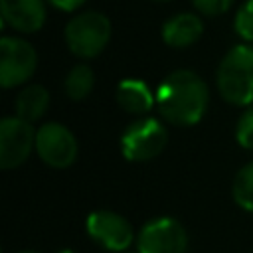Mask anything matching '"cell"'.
<instances>
[{"label":"cell","mask_w":253,"mask_h":253,"mask_svg":"<svg viewBox=\"0 0 253 253\" xmlns=\"http://www.w3.org/2000/svg\"><path fill=\"white\" fill-rule=\"evenodd\" d=\"M22 253H36V251H22Z\"/></svg>","instance_id":"obj_21"},{"label":"cell","mask_w":253,"mask_h":253,"mask_svg":"<svg viewBox=\"0 0 253 253\" xmlns=\"http://www.w3.org/2000/svg\"><path fill=\"white\" fill-rule=\"evenodd\" d=\"M87 233L93 241L109 251H125L132 243V227L130 223L109 210H99L89 213L87 217Z\"/></svg>","instance_id":"obj_9"},{"label":"cell","mask_w":253,"mask_h":253,"mask_svg":"<svg viewBox=\"0 0 253 253\" xmlns=\"http://www.w3.org/2000/svg\"><path fill=\"white\" fill-rule=\"evenodd\" d=\"M49 105V93L42 85H28L16 99V117L34 123L38 121Z\"/></svg>","instance_id":"obj_13"},{"label":"cell","mask_w":253,"mask_h":253,"mask_svg":"<svg viewBox=\"0 0 253 253\" xmlns=\"http://www.w3.org/2000/svg\"><path fill=\"white\" fill-rule=\"evenodd\" d=\"M156 2H170V0H156Z\"/></svg>","instance_id":"obj_22"},{"label":"cell","mask_w":253,"mask_h":253,"mask_svg":"<svg viewBox=\"0 0 253 253\" xmlns=\"http://www.w3.org/2000/svg\"><path fill=\"white\" fill-rule=\"evenodd\" d=\"M36 150L45 164L53 168H65L77 156V140L67 126L59 123H47L36 132Z\"/></svg>","instance_id":"obj_8"},{"label":"cell","mask_w":253,"mask_h":253,"mask_svg":"<svg viewBox=\"0 0 253 253\" xmlns=\"http://www.w3.org/2000/svg\"><path fill=\"white\" fill-rule=\"evenodd\" d=\"M235 136L243 148H253V105H249L241 113V117L237 121Z\"/></svg>","instance_id":"obj_17"},{"label":"cell","mask_w":253,"mask_h":253,"mask_svg":"<svg viewBox=\"0 0 253 253\" xmlns=\"http://www.w3.org/2000/svg\"><path fill=\"white\" fill-rule=\"evenodd\" d=\"M111 40V22L101 12H81L65 26V42L73 55L97 57Z\"/></svg>","instance_id":"obj_3"},{"label":"cell","mask_w":253,"mask_h":253,"mask_svg":"<svg viewBox=\"0 0 253 253\" xmlns=\"http://www.w3.org/2000/svg\"><path fill=\"white\" fill-rule=\"evenodd\" d=\"M59 253H75V251H71V249H63V251H59Z\"/></svg>","instance_id":"obj_20"},{"label":"cell","mask_w":253,"mask_h":253,"mask_svg":"<svg viewBox=\"0 0 253 253\" xmlns=\"http://www.w3.org/2000/svg\"><path fill=\"white\" fill-rule=\"evenodd\" d=\"M204 34V24L200 20V16L184 12L178 14L170 20H166V24L162 26V40L166 45L170 47H188L192 43H196Z\"/></svg>","instance_id":"obj_11"},{"label":"cell","mask_w":253,"mask_h":253,"mask_svg":"<svg viewBox=\"0 0 253 253\" xmlns=\"http://www.w3.org/2000/svg\"><path fill=\"white\" fill-rule=\"evenodd\" d=\"M168 142V132L156 119L134 121L121 136V150L126 160L142 162L162 152Z\"/></svg>","instance_id":"obj_4"},{"label":"cell","mask_w":253,"mask_h":253,"mask_svg":"<svg viewBox=\"0 0 253 253\" xmlns=\"http://www.w3.org/2000/svg\"><path fill=\"white\" fill-rule=\"evenodd\" d=\"M117 103L123 111L132 115H142L152 109L154 95L148 85L140 79H123L117 87Z\"/></svg>","instance_id":"obj_12"},{"label":"cell","mask_w":253,"mask_h":253,"mask_svg":"<svg viewBox=\"0 0 253 253\" xmlns=\"http://www.w3.org/2000/svg\"><path fill=\"white\" fill-rule=\"evenodd\" d=\"M38 65L36 49L22 38L0 40V85L4 89L26 83Z\"/></svg>","instance_id":"obj_5"},{"label":"cell","mask_w":253,"mask_h":253,"mask_svg":"<svg viewBox=\"0 0 253 253\" xmlns=\"http://www.w3.org/2000/svg\"><path fill=\"white\" fill-rule=\"evenodd\" d=\"M156 103L160 115L178 126H190L200 123L208 107V87L204 79L190 71L178 69L164 77L156 91Z\"/></svg>","instance_id":"obj_1"},{"label":"cell","mask_w":253,"mask_h":253,"mask_svg":"<svg viewBox=\"0 0 253 253\" xmlns=\"http://www.w3.org/2000/svg\"><path fill=\"white\" fill-rule=\"evenodd\" d=\"M36 146L32 123L20 117H6L0 123V166L4 170L20 166Z\"/></svg>","instance_id":"obj_7"},{"label":"cell","mask_w":253,"mask_h":253,"mask_svg":"<svg viewBox=\"0 0 253 253\" xmlns=\"http://www.w3.org/2000/svg\"><path fill=\"white\" fill-rule=\"evenodd\" d=\"M0 14L6 24L14 30L32 34L38 32L45 22L43 0H0Z\"/></svg>","instance_id":"obj_10"},{"label":"cell","mask_w":253,"mask_h":253,"mask_svg":"<svg viewBox=\"0 0 253 253\" xmlns=\"http://www.w3.org/2000/svg\"><path fill=\"white\" fill-rule=\"evenodd\" d=\"M235 32L245 42H253V0H245L235 16Z\"/></svg>","instance_id":"obj_16"},{"label":"cell","mask_w":253,"mask_h":253,"mask_svg":"<svg viewBox=\"0 0 253 253\" xmlns=\"http://www.w3.org/2000/svg\"><path fill=\"white\" fill-rule=\"evenodd\" d=\"M235 0H192L194 8L204 16H219L225 14Z\"/></svg>","instance_id":"obj_18"},{"label":"cell","mask_w":253,"mask_h":253,"mask_svg":"<svg viewBox=\"0 0 253 253\" xmlns=\"http://www.w3.org/2000/svg\"><path fill=\"white\" fill-rule=\"evenodd\" d=\"M138 253H186L188 233L174 217H156L148 221L136 239Z\"/></svg>","instance_id":"obj_6"},{"label":"cell","mask_w":253,"mask_h":253,"mask_svg":"<svg viewBox=\"0 0 253 253\" xmlns=\"http://www.w3.org/2000/svg\"><path fill=\"white\" fill-rule=\"evenodd\" d=\"M217 89L231 105H253V45L231 47L217 67Z\"/></svg>","instance_id":"obj_2"},{"label":"cell","mask_w":253,"mask_h":253,"mask_svg":"<svg viewBox=\"0 0 253 253\" xmlns=\"http://www.w3.org/2000/svg\"><path fill=\"white\" fill-rule=\"evenodd\" d=\"M93 85H95V73L85 63H77L75 67H71V71L65 77V93L73 101L85 99L93 91Z\"/></svg>","instance_id":"obj_14"},{"label":"cell","mask_w":253,"mask_h":253,"mask_svg":"<svg viewBox=\"0 0 253 253\" xmlns=\"http://www.w3.org/2000/svg\"><path fill=\"white\" fill-rule=\"evenodd\" d=\"M233 200L245 211L253 213V162L245 164L233 182Z\"/></svg>","instance_id":"obj_15"},{"label":"cell","mask_w":253,"mask_h":253,"mask_svg":"<svg viewBox=\"0 0 253 253\" xmlns=\"http://www.w3.org/2000/svg\"><path fill=\"white\" fill-rule=\"evenodd\" d=\"M53 8H57V10H63V12H73V10H77L79 6H83L85 4V0H47Z\"/></svg>","instance_id":"obj_19"}]
</instances>
